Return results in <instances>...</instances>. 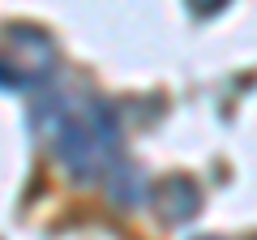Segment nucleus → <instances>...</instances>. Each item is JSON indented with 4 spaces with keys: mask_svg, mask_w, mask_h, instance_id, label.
<instances>
[{
    "mask_svg": "<svg viewBox=\"0 0 257 240\" xmlns=\"http://www.w3.org/2000/svg\"><path fill=\"white\" fill-rule=\"evenodd\" d=\"M193 5H197V9H214V5H219V0H193Z\"/></svg>",
    "mask_w": 257,
    "mask_h": 240,
    "instance_id": "nucleus-1",
    "label": "nucleus"
}]
</instances>
